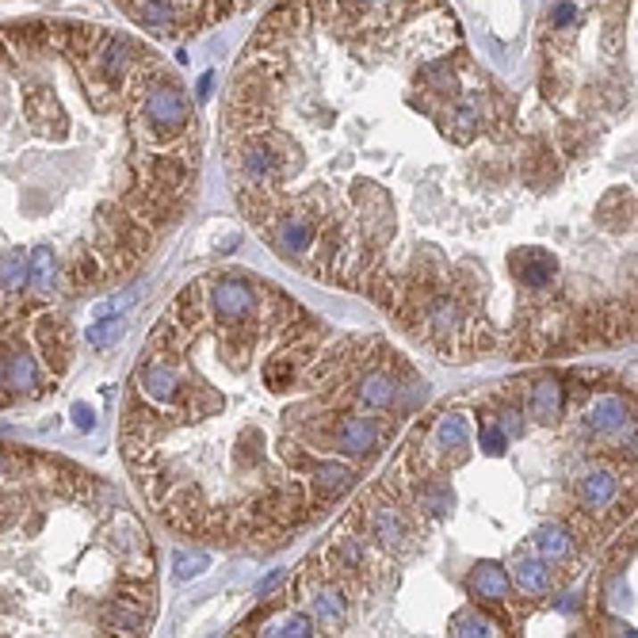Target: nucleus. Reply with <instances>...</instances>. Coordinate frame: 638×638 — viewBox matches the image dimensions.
I'll list each match as a JSON object with an SVG mask.
<instances>
[{"instance_id":"f257e3e1","label":"nucleus","mask_w":638,"mask_h":638,"mask_svg":"<svg viewBox=\"0 0 638 638\" xmlns=\"http://www.w3.org/2000/svg\"><path fill=\"white\" fill-rule=\"evenodd\" d=\"M219 130L234 199L325 172V184L256 207L245 219L256 229L378 172H394L390 184L420 172L363 298L447 363L485 360L447 187L493 298L501 356L554 360L634 336V298L601 283L539 219L569 172H596L604 138L627 134L631 119L527 104L478 62L447 0H276L229 70ZM390 184L325 219L298 271L314 276Z\"/></svg>"},{"instance_id":"f03ea898","label":"nucleus","mask_w":638,"mask_h":638,"mask_svg":"<svg viewBox=\"0 0 638 638\" xmlns=\"http://www.w3.org/2000/svg\"><path fill=\"white\" fill-rule=\"evenodd\" d=\"M394 356L378 336L329 329L276 283L226 318L195 279L130 371L123 463L172 532L276 551L356 490L390 443V410H368L356 386Z\"/></svg>"},{"instance_id":"7ed1b4c3","label":"nucleus","mask_w":638,"mask_h":638,"mask_svg":"<svg viewBox=\"0 0 638 638\" xmlns=\"http://www.w3.org/2000/svg\"><path fill=\"white\" fill-rule=\"evenodd\" d=\"M184 77L88 20L0 23V256L50 249L58 298L130 279L199 187Z\"/></svg>"},{"instance_id":"20e7f679","label":"nucleus","mask_w":638,"mask_h":638,"mask_svg":"<svg viewBox=\"0 0 638 638\" xmlns=\"http://www.w3.org/2000/svg\"><path fill=\"white\" fill-rule=\"evenodd\" d=\"M157 551L115 485L0 443V634H142Z\"/></svg>"},{"instance_id":"39448f33","label":"nucleus","mask_w":638,"mask_h":638,"mask_svg":"<svg viewBox=\"0 0 638 638\" xmlns=\"http://www.w3.org/2000/svg\"><path fill=\"white\" fill-rule=\"evenodd\" d=\"M115 4L157 38H192L214 23L241 16L253 0H115Z\"/></svg>"},{"instance_id":"423d86ee","label":"nucleus","mask_w":638,"mask_h":638,"mask_svg":"<svg viewBox=\"0 0 638 638\" xmlns=\"http://www.w3.org/2000/svg\"><path fill=\"white\" fill-rule=\"evenodd\" d=\"M467 596L478 608H485V612H497L501 627L512 619L509 616V601H512V581H509V569L501 562H474L470 574L463 581Z\"/></svg>"},{"instance_id":"0eeeda50","label":"nucleus","mask_w":638,"mask_h":638,"mask_svg":"<svg viewBox=\"0 0 638 638\" xmlns=\"http://www.w3.org/2000/svg\"><path fill=\"white\" fill-rule=\"evenodd\" d=\"M509 581L524 596H547L554 589V566L543 562L539 554H516L512 566H509Z\"/></svg>"},{"instance_id":"6e6552de","label":"nucleus","mask_w":638,"mask_h":638,"mask_svg":"<svg viewBox=\"0 0 638 638\" xmlns=\"http://www.w3.org/2000/svg\"><path fill=\"white\" fill-rule=\"evenodd\" d=\"M447 634H501V619L485 616V608L467 604L447 619Z\"/></svg>"},{"instance_id":"1a4fd4ad","label":"nucleus","mask_w":638,"mask_h":638,"mask_svg":"<svg viewBox=\"0 0 638 638\" xmlns=\"http://www.w3.org/2000/svg\"><path fill=\"white\" fill-rule=\"evenodd\" d=\"M432 443L443 447V452L470 443V420H467V413H440L436 425H432Z\"/></svg>"},{"instance_id":"9d476101","label":"nucleus","mask_w":638,"mask_h":638,"mask_svg":"<svg viewBox=\"0 0 638 638\" xmlns=\"http://www.w3.org/2000/svg\"><path fill=\"white\" fill-rule=\"evenodd\" d=\"M199 569H207V554H176V577L180 581H192Z\"/></svg>"},{"instance_id":"9b49d317","label":"nucleus","mask_w":638,"mask_h":638,"mask_svg":"<svg viewBox=\"0 0 638 638\" xmlns=\"http://www.w3.org/2000/svg\"><path fill=\"white\" fill-rule=\"evenodd\" d=\"M264 634H314V623H310V616H291L287 623H279V627H268Z\"/></svg>"},{"instance_id":"f8f14e48","label":"nucleus","mask_w":638,"mask_h":638,"mask_svg":"<svg viewBox=\"0 0 638 638\" xmlns=\"http://www.w3.org/2000/svg\"><path fill=\"white\" fill-rule=\"evenodd\" d=\"M119 333H123V325H119V321H115V325H112V321H104V325H88V333H85V336H88V344H96V348H100V344H107V341H115Z\"/></svg>"},{"instance_id":"ddd939ff","label":"nucleus","mask_w":638,"mask_h":638,"mask_svg":"<svg viewBox=\"0 0 638 638\" xmlns=\"http://www.w3.org/2000/svg\"><path fill=\"white\" fill-rule=\"evenodd\" d=\"M73 425L80 428V432H92V428H96V417H92V410H88V405H73Z\"/></svg>"},{"instance_id":"4468645a","label":"nucleus","mask_w":638,"mask_h":638,"mask_svg":"<svg viewBox=\"0 0 638 638\" xmlns=\"http://www.w3.org/2000/svg\"><path fill=\"white\" fill-rule=\"evenodd\" d=\"M283 577H287V574H283V569H276V574H271V577L264 581V585H261V596H271V592H276V585H279Z\"/></svg>"}]
</instances>
